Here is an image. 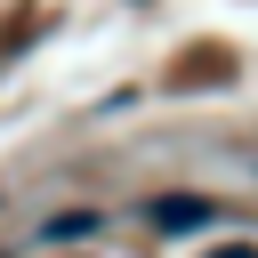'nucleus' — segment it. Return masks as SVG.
Instances as JSON below:
<instances>
[{
  "instance_id": "3",
  "label": "nucleus",
  "mask_w": 258,
  "mask_h": 258,
  "mask_svg": "<svg viewBox=\"0 0 258 258\" xmlns=\"http://www.w3.org/2000/svg\"><path fill=\"white\" fill-rule=\"evenodd\" d=\"M210 258H258V242H226V250H210Z\"/></svg>"
},
{
  "instance_id": "1",
  "label": "nucleus",
  "mask_w": 258,
  "mask_h": 258,
  "mask_svg": "<svg viewBox=\"0 0 258 258\" xmlns=\"http://www.w3.org/2000/svg\"><path fill=\"white\" fill-rule=\"evenodd\" d=\"M210 218H226L210 194H153V202H145V226H153V234H194V226H210Z\"/></svg>"
},
{
  "instance_id": "2",
  "label": "nucleus",
  "mask_w": 258,
  "mask_h": 258,
  "mask_svg": "<svg viewBox=\"0 0 258 258\" xmlns=\"http://www.w3.org/2000/svg\"><path fill=\"white\" fill-rule=\"evenodd\" d=\"M81 234H97V210H64V218H48V242H81Z\"/></svg>"
}]
</instances>
